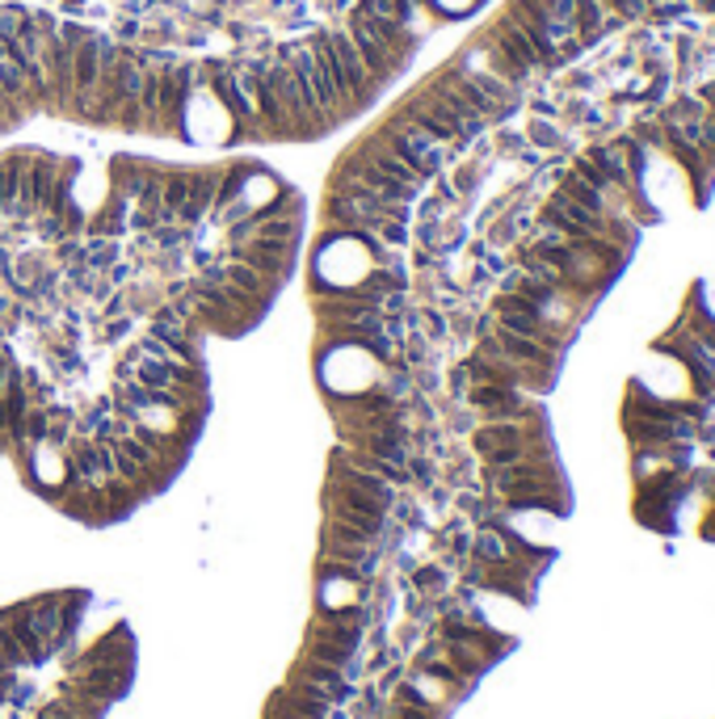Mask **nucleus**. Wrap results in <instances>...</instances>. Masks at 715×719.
Wrapping results in <instances>:
<instances>
[{
  "label": "nucleus",
  "instance_id": "b1692460",
  "mask_svg": "<svg viewBox=\"0 0 715 719\" xmlns=\"http://www.w3.org/2000/svg\"><path fill=\"white\" fill-rule=\"evenodd\" d=\"M126 333H131V320H126V316H114L110 324H105V337H110V341L126 337Z\"/></svg>",
  "mask_w": 715,
  "mask_h": 719
},
{
  "label": "nucleus",
  "instance_id": "412c9836",
  "mask_svg": "<svg viewBox=\"0 0 715 719\" xmlns=\"http://www.w3.org/2000/svg\"><path fill=\"white\" fill-rule=\"evenodd\" d=\"M135 354H139V358H152V362H173L168 345H165V341H156L152 333H147V337L139 341V345H135Z\"/></svg>",
  "mask_w": 715,
  "mask_h": 719
},
{
  "label": "nucleus",
  "instance_id": "a211bd4d",
  "mask_svg": "<svg viewBox=\"0 0 715 719\" xmlns=\"http://www.w3.org/2000/svg\"><path fill=\"white\" fill-rule=\"evenodd\" d=\"M30 660H25V653H21L18 635L9 632V623L0 618V674H18V669H25Z\"/></svg>",
  "mask_w": 715,
  "mask_h": 719
},
{
  "label": "nucleus",
  "instance_id": "f03ea898",
  "mask_svg": "<svg viewBox=\"0 0 715 719\" xmlns=\"http://www.w3.org/2000/svg\"><path fill=\"white\" fill-rule=\"evenodd\" d=\"M379 139L396 152L404 165H413L421 177H434V173L442 169V160H446V144L434 139L425 127H417L413 118H404V114H396V118L383 127Z\"/></svg>",
  "mask_w": 715,
  "mask_h": 719
},
{
  "label": "nucleus",
  "instance_id": "7ed1b4c3",
  "mask_svg": "<svg viewBox=\"0 0 715 719\" xmlns=\"http://www.w3.org/2000/svg\"><path fill=\"white\" fill-rule=\"evenodd\" d=\"M282 64L291 67L294 72V81L303 85V93L312 97L315 106L324 110L329 118H333L336 110H341V93H336V85L329 81V72H324V64L315 60V51H312V43H299V46H287L282 55H278Z\"/></svg>",
  "mask_w": 715,
  "mask_h": 719
},
{
  "label": "nucleus",
  "instance_id": "0eeeda50",
  "mask_svg": "<svg viewBox=\"0 0 715 719\" xmlns=\"http://www.w3.org/2000/svg\"><path fill=\"white\" fill-rule=\"evenodd\" d=\"M345 34H350V43L357 46V55H362V64L371 67V76H375V85H383V81H392V76H396L400 72V64H404V60H400L396 51H392V46L383 43V39H379L375 30H371V25L366 22H357V18H350V25H345Z\"/></svg>",
  "mask_w": 715,
  "mask_h": 719
},
{
  "label": "nucleus",
  "instance_id": "9b49d317",
  "mask_svg": "<svg viewBox=\"0 0 715 719\" xmlns=\"http://www.w3.org/2000/svg\"><path fill=\"white\" fill-rule=\"evenodd\" d=\"M357 156H362L366 165H375L379 173H387L392 181H400V186H408V190H421V181H425V177H421V173L413 169V165H404V160H400L396 152L387 148L383 139H366V148L357 152Z\"/></svg>",
  "mask_w": 715,
  "mask_h": 719
},
{
  "label": "nucleus",
  "instance_id": "cd10ccee",
  "mask_svg": "<svg viewBox=\"0 0 715 719\" xmlns=\"http://www.w3.org/2000/svg\"><path fill=\"white\" fill-rule=\"evenodd\" d=\"M530 135H535V139H539V144H556V131H551V127H543V123H535V131H530Z\"/></svg>",
  "mask_w": 715,
  "mask_h": 719
},
{
  "label": "nucleus",
  "instance_id": "4468645a",
  "mask_svg": "<svg viewBox=\"0 0 715 719\" xmlns=\"http://www.w3.org/2000/svg\"><path fill=\"white\" fill-rule=\"evenodd\" d=\"M224 278H228L231 286H236V291H245V295L249 299H257V303H261V308H266V299H270V291L273 286H278V282H270V278H261L257 274V270H249V265H240V261H224Z\"/></svg>",
  "mask_w": 715,
  "mask_h": 719
},
{
  "label": "nucleus",
  "instance_id": "f3484780",
  "mask_svg": "<svg viewBox=\"0 0 715 719\" xmlns=\"http://www.w3.org/2000/svg\"><path fill=\"white\" fill-rule=\"evenodd\" d=\"M114 261H118V244H114V240H105V236H89V240H84V265H89V270L105 274Z\"/></svg>",
  "mask_w": 715,
  "mask_h": 719
},
{
  "label": "nucleus",
  "instance_id": "c756f323",
  "mask_svg": "<svg viewBox=\"0 0 715 719\" xmlns=\"http://www.w3.org/2000/svg\"><path fill=\"white\" fill-rule=\"evenodd\" d=\"M4 312H13V299L0 291V316H4Z\"/></svg>",
  "mask_w": 715,
  "mask_h": 719
},
{
  "label": "nucleus",
  "instance_id": "c85d7f7f",
  "mask_svg": "<svg viewBox=\"0 0 715 719\" xmlns=\"http://www.w3.org/2000/svg\"><path fill=\"white\" fill-rule=\"evenodd\" d=\"M13 698V674H0V702Z\"/></svg>",
  "mask_w": 715,
  "mask_h": 719
},
{
  "label": "nucleus",
  "instance_id": "1a4fd4ad",
  "mask_svg": "<svg viewBox=\"0 0 715 719\" xmlns=\"http://www.w3.org/2000/svg\"><path fill=\"white\" fill-rule=\"evenodd\" d=\"M333 484L357 488V492L375 497L383 509H392V501H396V488L387 484L383 476H375V471H362V467H354L350 459H345V455H333Z\"/></svg>",
  "mask_w": 715,
  "mask_h": 719
},
{
  "label": "nucleus",
  "instance_id": "f257e3e1",
  "mask_svg": "<svg viewBox=\"0 0 715 719\" xmlns=\"http://www.w3.org/2000/svg\"><path fill=\"white\" fill-rule=\"evenodd\" d=\"M312 51H315V60L324 64V72H329V81L336 85V93H341V106L357 110L366 97H371L375 76H371V67L362 64V55H357V46L350 43L345 30H324V34H315Z\"/></svg>",
  "mask_w": 715,
  "mask_h": 719
},
{
  "label": "nucleus",
  "instance_id": "a878e982",
  "mask_svg": "<svg viewBox=\"0 0 715 719\" xmlns=\"http://www.w3.org/2000/svg\"><path fill=\"white\" fill-rule=\"evenodd\" d=\"M438 581H442V572H438V569H421V572H417V585H421V590H438Z\"/></svg>",
  "mask_w": 715,
  "mask_h": 719
},
{
  "label": "nucleus",
  "instance_id": "6e6552de",
  "mask_svg": "<svg viewBox=\"0 0 715 719\" xmlns=\"http://www.w3.org/2000/svg\"><path fill=\"white\" fill-rule=\"evenodd\" d=\"M231 261H240V265H249L257 270L261 278H278L291 274V261H294V249L291 244H270V240H249V244H231Z\"/></svg>",
  "mask_w": 715,
  "mask_h": 719
},
{
  "label": "nucleus",
  "instance_id": "9d476101",
  "mask_svg": "<svg viewBox=\"0 0 715 719\" xmlns=\"http://www.w3.org/2000/svg\"><path fill=\"white\" fill-rule=\"evenodd\" d=\"M135 660V648H131V632L126 627H114L110 635H102L93 648L84 656H76V665H72V674L76 669H89V665H131Z\"/></svg>",
  "mask_w": 715,
  "mask_h": 719
},
{
  "label": "nucleus",
  "instance_id": "f8f14e48",
  "mask_svg": "<svg viewBox=\"0 0 715 719\" xmlns=\"http://www.w3.org/2000/svg\"><path fill=\"white\" fill-rule=\"evenodd\" d=\"M30 156H4L0 160V215L21 219V181H25Z\"/></svg>",
  "mask_w": 715,
  "mask_h": 719
},
{
  "label": "nucleus",
  "instance_id": "2f4dec72",
  "mask_svg": "<svg viewBox=\"0 0 715 719\" xmlns=\"http://www.w3.org/2000/svg\"><path fill=\"white\" fill-rule=\"evenodd\" d=\"M698 9H707V13H715V0H694Z\"/></svg>",
  "mask_w": 715,
  "mask_h": 719
},
{
  "label": "nucleus",
  "instance_id": "473e14b6",
  "mask_svg": "<svg viewBox=\"0 0 715 719\" xmlns=\"http://www.w3.org/2000/svg\"><path fill=\"white\" fill-rule=\"evenodd\" d=\"M392 719H396V716H392Z\"/></svg>",
  "mask_w": 715,
  "mask_h": 719
},
{
  "label": "nucleus",
  "instance_id": "393cba45",
  "mask_svg": "<svg viewBox=\"0 0 715 719\" xmlns=\"http://www.w3.org/2000/svg\"><path fill=\"white\" fill-rule=\"evenodd\" d=\"M691 0H649V9H656V13H682Z\"/></svg>",
  "mask_w": 715,
  "mask_h": 719
},
{
  "label": "nucleus",
  "instance_id": "2eb2a0df",
  "mask_svg": "<svg viewBox=\"0 0 715 719\" xmlns=\"http://www.w3.org/2000/svg\"><path fill=\"white\" fill-rule=\"evenodd\" d=\"M294 677H308V681H315V686H324V690L333 695V702H341V698L350 695V686H345L341 669L324 665V660H312V656H303V660L294 665Z\"/></svg>",
  "mask_w": 715,
  "mask_h": 719
},
{
  "label": "nucleus",
  "instance_id": "ddd939ff",
  "mask_svg": "<svg viewBox=\"0 0 715 719\" xmlns=\"http://www.w3.org/2000/svg\"><path fill=\"white\" fill-rule=\"evenodd\" d=\"M614 22H619V18H614L610 0H577V30H581V43L607 34Z\"/></svg>",
  "mask_w": 715,
  "mask_h": 719
},
{
  "label": "nucleus",
  "instance_id": "39448f33",
  "mask_svg": "<svg viewBox=\"0 0 715 719\" xmlns=\"http://www.w3.org/2000/svg\"><path fill=\"white\" fill-rule=\"evenodd\" d=\"M63 686H72L84 698H97V702L110 707L131 690V665H89V669H76Z\"/></svg>",
  "mask_w": 715,
  "mask_h": 719
},
{
  "label": "nucleus",
  "instance_id": "7c9ffc66",
  "mask_svg": "<svg viewBox=\"0 0 715 719\" xmlns=\"http://www.w3.org/2000/svg\"><path fill=\"white\" fill-rule=\"evenodd\" d=\"M703 102H707V106L715 110V85H707V88H703Z\"/></svg>",
  "mask_w": 715,
  "mask_h": 719
},
{
  "label": "nucleus",
  "instance_id": "72a5a7b5",
  "mask_svg": "<svg viewBox=\"0 0 715 719\" xmlns=\"http://www.w3.org/2000/svg\"><path fill=\"white\" fill-rule=\"evenodd\" d=\"M691 4H694V0H691Z\"/></svg>",
  "mask_w": 715,
  "mask_h": 719
},
{
  "label": "nucleus",
  "instance_id": "5701e85b",
  "mask_svg": "<svg viewBox=\"0 0 715 719\" xmlns=\"http://www.w3.org/2000/svg\"><path fill=\"white\" fill-rule=\"evenodd\" d=\"M39 236H42V240H60V236H63V215H46V211H42Z\"/></svg>",
  "mask_w": 715,
  "mask_h": 719
},
{
  "label": "nucleus",
  "instance_id": "aec40b11",
  "mask_svg": "<svg viewBox=\"0 0 715 719\" xmlns=\"http://www.w3.org/2000/svg\"><path fill=\"white\" fill-rule=\"evenodd\" d=\"M25 25H30V22H25V13H21V9H0V43L9 46L21 30H25Z\"/></svg>",
  "mask_w": 715,
  "mask_h": 719
},
{
  "label": "nucleus",
  "instance_id": "4be33fe9",
  "mask_svg": "<svg viewBox=\"0 0 715 719\" xmlns=\"http://www.w3.org/2000/svg\"><path fill=\"white\" fill-rule=\"evenodd\" d=\"M614 18H628V22H640L649 13V0H610Z\"/></svg>",
  "mask_w": 715,
  "mask_h": 719
},
{
  "label": "nucleus",
  "instance_id": "20e7f679",
  "mask_svg": "<svg viewBox=\"0 0 715 719\" xmlns=\"http://www.w3.org/2000/svg\"><path fill=\"white\" fill-rule=\"evenodd\" d=\"M661 123H670L673 131H682L698 152H707L715 160V110L703 97H686L661 114Z\"/></svg>",
  "mask_w": 715,
  "mask_h": 719
},
{
  "label": "nucleus",
  "instance_id": "bb28decb",
  "mask_svg": "<svg viewBox=\"0 0 715 719\" xmlns=\"http://www.w3.org/2000/svg\"><path fill=\"white\" fill-rule=\"evenodd\" d=\"M425 324H429V337H442V333H446V320H442L438 312H425Z\"/></svg>",
  "mask_w": 715,
  "mask_h": 719
},
{
  "label": "nucleus",
  "instance_id": "423d86ee",
  "mask_svg": "<svg viewBox=\"0 0 715 719\" xmlns=\"http://www.w3.org/2000/svg\"><path fill=\"white\" fill-rule=\"evenodd\" d=\"M215 93L228 102V110L240 123H261L257 114V76L252 67H215Z\"/></svg>",
  "mask_w": 715,
  "mask_h": 719
},
{
  "label": "nucleus",
  "instance_id": "6ab92c4d",
  "mask_svg": "<svg viewBox=\"0 0 715 719\" xmlns=\"http://www.w3.org/2000/svg\"><path fill=\"white\" fill-rule=\"evenodd\" d=\"M46 429H51V408H46V404H30V413H25V425H21L25 442H30V446H46Z\"/></svg>",
  "mask_w": 715,
  "mask_h": 719
},
{
  "label": "nucleus",
  "instance_id": "dca6fc26",
  "mask_svg": "<svg viewBox=\"0 0 715 719\" xmlns=\"http://www.w3.org/2000/svg\"><path fill=\"white\" fill-rule=\"evenodd\" d=\"M357 648H350V644H336V639H315V635H308V648H303V656H312V660H324V665H333V669H345L350 660H354Z\"/></svg>",
  "mask_w": 715,
  "mask_h": 719
}]
</instances>
